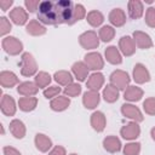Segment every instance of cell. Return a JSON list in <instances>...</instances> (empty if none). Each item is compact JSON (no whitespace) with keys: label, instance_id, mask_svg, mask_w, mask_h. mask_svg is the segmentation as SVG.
<instances>
[{"label":"cell","instance_id":"cell-40","mask_svg":"<svg viewBox=\"0 0 155 155\" xmlns=\"http://www.w3.org/2000/svg\"><path fill=\"white\" fill-rule=\"evenodd\" d=\"M61 91L62 90H61L59 86H50V87H47V88L44 90V97L47 98V99H53L57 96H59Z\"/></svg>","mask_w":155,"mask_h":155},{"label":"cell","instance_id":"cell-42","mask_svg":"<svg viewBox=\"0 0 155 155\" xmlns=\"http://www.w3.org/2000/svg\"><path fill=\"white\" fill-rule=\"evenodd\" d=\"M41 1L39 0H25L24 1V6H25V10L30 13L33 12H36L39 10V6H40Z\"/></svg>","mask_w":155,"mask_h":155},{"label":"cell","instance_id":"cell-27","mask_svg":"<svg viewBox=\"0 0 155 155\" xmlns=\"http://www.w3.org/2000/svg\"><path fill=\"white\" fill-rule=\"evenodd\" d=\"M144 91L138 86H128L124 91V98L127 102H138L142 99Z\"/></svg>","mask_w":155,"mask_h":155},{"label":"cell","instance_id":"cell-19","mask_svg":"<svg viewBox=\"0 0 155 155\" xmlns=\"http://www.w3.org/2000/svg\"><path fill=\"white\" fill-rule=\"evenodd\" d=\"M17 92L23 97H34L39 92V87L33 81H23L17 86Z\"/></svg>","mask_w":155,"mask_h":155},{"label":"cell","instance_id":"cell-5","mask_svg":"<svg viewBox=\"0 0 155 155\" xmlns=\"http://www.w3.org/2000/svg\"><path fill=\"white\" fill-rule=\"evenodd\" d=\"M79 44L85 50H94L99 46V36L94 30H87L80 34Z\"/></svg>","mask_w":155,"mask_h":155},{"label":"cell","instance_id":"cell-29","mask_svg":"<svg viewBox=\"0 0 155 155\" xmlns=\"http://www.w3.org/2000/svg\"><path fill=\"white\" fill-rule=\"evenodd\" d=\"M38 105V98L36 97H21L18 99V107L22 111L29 113L33 111Z\"/></svg>","mask_w":155,"mask_h":155},{"label":"cell","instance_id":"cell-18","mask_svg":"<svg viewBox=\"0 0 155 155\" xmlns=\"http://www.w3.org/2000/svg\"><path fill=\"white\" fill-rule=\"evenodd\" d=\"M90 122H91V126L94 131L97 132H102L104 131L105 126H107V117L104 115V113L97 110V111H93L92 115H91V119H90Z\"/></svg>","mask_w":155,"mask_h":155},{"label":"cell","instance_id":"cell-15","mask_svg":"<svg viewBox=\"0 0 155 155\" xmlns=\"http://www.w3.org/2000/svg\"><path fill=\"white\" fill-rule=\"evenodd\" d=\"M101 102V94L97 91H86L82 96V104L86 109H94Z\"/></svg>","mask_w":155,"mask_h":155},{"label":"cell","instance_id":"cell-13","mask_svg":"<svg viewBox=\"0 0 155 155\" xmlns=\"http://www.w3.org/2000/svg\"><path fill=\"white\" fill-rule=\"evenodd\" d=\"M119 50L126 57H130V56L134 54V52H136V44L133 41V38H131L128 35L121 36V39L119 40Z\"/></svg>","mask_w":155,"mask_h":155},{"label":"cell","instance_id":"cell-41","mask_svg":"<svg viewBox=\"0 0 155 155\" xmlns=\"http://www.w3.org/2000/svg\"><path fill=\"white\" fill-rule=\"evenodd\" d=\"M145 23L150 28H155V7L147 8L145 12Z\"/></svg>","mask_w":155,"mask_h":155},{"label":"cell","instance_id":"cell-10","mask_svg":"<svg viewBox=\"0 0 155 155\" xmlns=\"http://www.w3.org/2000/svg\"><path fill=\"white\" fill-rule=\"evenodd\" d=\"M10 19L16 24V25H24L28 24L29 21V16H28V11L22 7V6H16L10 11Z\"/></svg>","mask_w":155,"mask_h":155},{"label":"cell","instance_id":"cell-16","mask_svg":"<svg viewBox=\"0 0 155 155\" xmlns=\"http://www.w3.org/2000/svg\"><path fill=\"white\" fill-rule=\"evenodd\" d=\"M108 18H109L110 24H111L113 27H116V28L122 27V25H125V23H126V13H125V11H124L122 8H120V7L113 8V10L110 11Z\"/></svg>","mask_w":155,"mask_h":155},{"label":"cell","instance_id":"cell-14","mask_svg":"<svg viewBox=\"0 0 155 155\" xmlns=\"http://www.w3.org/2000/svg\"><path fill=\"white\" fill-rule=\"evenodd\" d=\"M0 85L4 88H11L16 85H19V79L13 71L2 70L0 73Z\"/></svg>","mask_w":155,"mask_h":155},{"label":"cell","instance_id":"cell-3","mask_svg":"<svg viewBox=\"0 0 155 155\" xmlns=\"http://www.w3.org/2000/svg\"><path fill=\"white\" fill-rule=\"evenodd\" d=\"M109 80H110V85L116 87L119 91H125L130 86V82H131L130 75L125 70H121V69L114 70L110 74Z\"/></svg>","mask_w":155,"mask_h":155},{"label":"cell","instance_id":"cell-24","mask_svg":"<svg viewBox=\"0 0 155 155\" xmlns=\"http://www.w3.org/2000/svg\"><path fill=\"white\" fill-rule=\"evenodd\" d=\"M10 132L17 139L24 138V136L27 133V128H25L24 122L22 120H19V119H13L10 122Z\"/></svg>","mask_w":155,"mask_h":155},{"label":"cell","instance_id":"cell-7","mask_svg":"<svg viewBox=\"0 0 155 155\" xmlns=\"http://www.w3.org/2000/svg\"><path fill=\"white\" fill-rule=\"evenodd\" d=\"M121 114L125 117H127L134 122H142L144 120V116H143L140 109L131 103H124L121 105Z\"/></svg>","mask_w":155,"mask_h":155},{"label":"cell","instance_id":"cell-32","mask_svg":"<svg viewBox=\"0 0 155 155\" xmlns=\"http://www.w3.org/2000/svg\"><path fill=\"white\" fill-rule=\"evenodd\" d=\"M86 21H87V23H88L91 27L97 28V27L102 25V23L104 22V16H103V13H102L101 11H98V10H92V11H90V12L87 13Z\"/></svg>","mask_w":155,"mask_h":155},{"label":"cell","instance_id":"cell-31","mask_svg":"<svg viewBox=\"0 0 155 155\" xmlns=\"http://www.w3.org/2000/svg\"><path fill=\"white\" fill-rule=\"evenodd\" d=\"M119 90L116 87H114L113 85H107L104 88H103V92H102V97L103 99L107 102V103H115L117 99H119Z\"/></svg>","mask_w":155,"mask_h":155},{"label":"cell","instance_id":"cell-22","mask_svg":"<svg viewBox=\"0 0 155 155\" xmlns=\"http://www.w3.org/2000/svg\"><path fill=\"white\" fill-rule=\"evenodd\" d=\"M88 68L86 67V64L84 62H75L73 65H71V73L74 75V78L82 82V81H86V79L88 78Z\"/></svg>","mask_w":155,"mask_h":155},{"label":"cell","instance_id":"cell-1","mask_svg":"<svg viewBox=\"0 0 155 155\" xmlns=\"http://www.w3.org/2000/svg\"><path fill=\"white\" fill-rule=\"evenodd\" d=\"M74 5L70 0L41 1L38 10V19L44 25L69 24L73 15Z\"/></svg>","mask_w":155,"mask_h":155},{"label":"cell","instance_id":"cell-20","mask_svg":"<svg viewBox=\"0 0 155 155\" xmlns=\"http://www.w3.org/2000/svg\"><path fill=\"white\" fill-rule=\"evenodd\" d=\"M104 56H105V59L107 62H109L110 64H121L122 63V56H121V52L119 50V47L114 46V45H110L105 48L104 51Z\"/></svg>","mask_w":155,"mask_h":155},{"label":"cell","instance_id":"cell-8","mask_svg":"<svg viewBox=\"0 0 155 155\" xmlns=\"http://www.w3.org/2000/svg\"><path fill=\"white\" fill-rule=\"evenodd\" d=\"M120 134L126 140H134L140 134V127H139L138 122L131 121V122H128V124H126L125 126L121 127Z\"/></svg>","mask_w":155,"mask_h":155},{"label":"cell","instance_id":"cell-38","mask_svg":"<svg viewBox=\"0 0 155 155\" xmlns=\"http://www.w3.org/2000/svg\"><path fill=\"white\" fill-rule=\"evenodd\" d=\"M143 110L148 115H155V97H148L143 102Z\"/></svg>","mask_w":155,"mask_h":155},{"label":"cell","instance_id":"cell-45","mask_svg":"<svg viewBox=\"0 0 155 155\" xmlns=\"http://www.w3.org/2000/svg\"><path fill=\"white\" fill-rule=\"evenodd\" d=\"M12 4H13L12 0H1L0 1V7H1V10L4 12H6L7 10H10V7L12 6Z\"/></svg>","mask_w":155,"mask_h":155},{"label":"cell","instance_id":"cell-21","mask_svg":"<svg viewBox=\"0 0 155 155\" xmlns=\"http://www.w3.org/2000/svg\"><path fill=\"white\" fill-rule=\"evenodd\" d=\"M25 31L29 34V35H33V36H41L44 34H46L47 29L46 27L40 23L38 19H30L28 22V24L25 25Z\"/></svg>","mask_w":155,"mask_h":155},{"label":"cell","instance_id":"cell-12","mask_svg":"<svg viewBox=\"0 0 155 155\" xmlns=\"http://www.w3.org/2000/svg\"><path fill=\"white\" fill-rule=\"evenodd\" d=\"M0 109L1 113L6 116H13L17 110V105L15 99L10 94H2L1 102H0Z\"/></svg>","mask_w":155,"mask_h":155},{"label":"cell","instance_id":"cell-28","mask_svg":"<svg viewBox=\"0 0 155 155\" xmlns=\"http://www.w3.org/2000/svg\"><path fill=\"white\" fill-rule=\"evenodd\" d=\"M69 105H70V98L67 96H57L50 102V108L53 111H63L68 109Z\"/></svg>","mask_w":155,"mask_h":155},{"label":"cell","instance_id":"cell-2","mask_svg":"<svg viewBox=\"0 0 155 155\" xmlns=\"http://www.w3.org/2000/svg\"><path fill=\"white\" fill-rule=\"evenodd\" d=\"M21 74L25 78L38 74V63L34 56L29 52H24L21 57Z\"/></svg>","mask_w":155,"mask_h":155},{"label":"cell","instance_id":"cell-43","mask_svg":"<svg viewBox=\"0 0 155 155\" xmlns=\"http://www.w3.org/2000/svg\"><path fill=\"white\" fill-rule=\"evenodd\" d=\"M48 155H67V150L62 145H56L48 151Z\"/></svg>","mask_w":155,"mask_h":155},{"label":"cell","instance_id":"cell-6","mask_svg":"<svg viewBox=\"0 0 155 155\" xmlns=\"http://www.w3.org/2000/svg\"><path fill=\"white\" fill-rule=\"evenodd\" d=\"M84 63L90 70H94V71H99L104 68V58L99 52L96 51L86 53L84 57Z\"/></svg>","mask_w":155,"mask_h":155},{"label":"cell","instance_id":"cell-4","mask_svg":"<svg viewBox=\"0 0 155 155\" xmlns=\"http://www.w3.org/2000/svg\"><path fill=\"white\" fill-rule=\"evenodd\" d=\"M4 51L10 56H17L23 51V44L16 36H5L1 41Z\"/></svg>","mask_w":155,"mask_h":155},{"label":"cell","instance_id":"cell-23","mask_svg":"<svg viewBox=\"0 0 155 155\" xmlns=\"http://www.w3.org/2000/svg\"><path fill=\"white\" fill-rule=\"evenodd\" d=\"M127 10H128V16L132 19H138L144 13L143 2L139 0H130L127 4Z\"/></svg>","mask_w":155,"mask_h":155},{"label":"cell","instance_id":"cell-36","mask_svg":"<svg viewBox=\"0 0 155 155\" xmlns=\"http://www.w3.org/2000/svg\"><path fill=\"white\" fill-rule=\"evenodd\" d=\"M140 153V143L130 142L124 147V155H139Z\"/></svg>","mask_w":155,"mask_h":155},{"label":"cell","instance_id":"cell-35","mask_svg":"<svg viewBox=\"0 0 155 155\" xmlns=\"http://www.w3.org/2000/svg\"><path fill=\"white\" fill-rule=\"evenodd\" d=\"M86 16H87V13H86V10H85V6L84 5H81V4L74 5V10H73V15H71V19L69 22V25L79 22V21H81Z\"/></svg>","mask_w":155,"mask_h":155},{"label":"cell","instance_id":"cell-11","mask_svg":"<svg viewBox=\"0 0 155 155\" xmlns=\"http://www.w3.org/2000/svg\"><path fill=\"white\" fill-rule=\"evenodd\" d=\"M132 78L136 81V84H145L150 81V73L147 69V67L142 63H137L133 67V71H132Z\"/></svg>","mask_w":155,"mask_h":155},{"label":"cell","instance_id":"cell-25","mask_svg":"<svg viewBox=\"0 0 155 155\" xmlns=\"http://www.w3.org/2000/svg\"><path fill=\"white\" fill-rule=\"evenodd\" d=\"M34 143L35 147L41 153H47L51 148H52V140L48 136L44 134V133H38L34 138Z\"/></svg>","mask_w":155,"mask_h":155},{"label":"cell","instance_id":"cell-47","mask_svg":"<svg viewBox=\"0 0 155 155\" xmlns=\"http://www.w3.org/2000/svg\"><path fill=\"white\" fill-rule=\"evenodd\" d=\"M69 155H78V154H75V153H71V154H69Z\"/></svg>","mask_w":155,"mask_h":155},{"label":"cell","instance_id":"cell-9","mask_svg":"<svg viewBox=\"0 0 155 155\" xmlns=\"http://www.w3.org/2000/svg\"><path fill=\"white\" fill-rule=\"evenodd\" d=\"M132 38H133V41L136 44V46L138 48H142V50H148V48H151L153 47V39L150 38L149 34H147L145 31H142V30H134L133 34H132Z\"/></svg>","mask_w":155,"mask_h":155},{"label":"cell","instance_id":"cell-17","mask_svg":"<svg viewBox=\"0 0 155 155\" xmlns=\"http://www.w3.org/2000/svg\"><path fill=\"white\" fill-rule=\"evenodd\" d=\"M104 75L99 71H94L93 74H91L86 81V87L91 91H99L103 85H104Z\"/></svg>","mask_w":155,"mask_h":155},{"label":"cell","instance_id":"cell-30","mask_svg":"<svg viewBox=\"0 0 155 155\" xmlns=\"http://www.w3.org/2000/svg\"><path fill=\"white\" fill-rule=\"evenodd\" d=\"M53 79H54V81L58 85L65 86V87L69 86V85H71L73 84V80H74L71 73H69L68 70H58V71H56L54 75H53Z\"/></svg>","mask_w":155,"mask_h":155},{"label":"cell","instance_id":"cell-26","mask_svg":"<svg viewBox=\"0 0 155 155\" xmlns=\"http://www.w3.org/2000/svg\"><path fill=\"white\" fill-rule=\"evenodd\" d=\"M121 140L116 137V136H107L104 139H103V148L108 151V153H117L121 150Z\"/></svg>","mask_w":155,"mask_h":155},{"label":"cell","instance_id":"cell-37","mask_svg":"<svg viewBox=\"0 0 155 155\" xmlns=\"http://www.w3.org/2000/svg\"><path fill=\"white\" fill-rule=\"evenodd\" d=\"M63 92H64V96L67 97H78L81 93V86L76 82H73L71 85L67 86L63 90Z\"/></svg>","mask_w":155,"mask_h":155},{"label":"cell","instance_id":"cell-39","mask_svg":"<svg viewBox=\"0 0 155 155\" xmlns=\"http://www.w3.org/2000/svg\"><path fill=\"white\" fill-rule=\"evenodd\" d=\"M11 29H12L11 22L6 17L1 16L0 17V35L1 36H5L6 34H8L11 31Z\"/></svg>","mask_w":155,"mask_h":155},{"label":"cell","instance_id":"cell-44","mask_svg":"<svg viewBox=\"0 0 155 155\" xmlns=\"http://www.w3.org/2000/svg\"><path fill=\"white\" fill-rule=\"evenodd\" d=\"M2 151H4V155H22V153H21L19 150H17L16 148L10 147V145L4 147Z\"/></svg>","mask_w":155,"mask_h":155},{"label":"cell","instance_id":"cell-46","mask_svg":"<svg viewBox=\"0 0 155 155\" xmlns=\"http://www.w3.org/2000/svg\"><path fill=\"white\" fill-rule=\"evenodd\" d=\"M150 136H151V138H153V140H155V126L150 130Z\"/></svg>","mask_w":155,"mask_h":155},{"label":"cell","instance_id":"cell-33","mask_svg":"<svg viewBox=\"0 0 155 155\" xmlns=\"http://www.w3.org/2000/svg\"><path fill=\"white\" fill-rule=\"evenodd\" d=\"M99 40L103 42H109L115 36V29L113 25H103L98 31Z\"/></svg>","mask_w":155,"mask_h":155},{"label":"cell","instance_id":"cell-34","mask_svg":"<svg viewBox=\"0 0 155 155\" xmlns=\"http://www.w3.org/2000/svg\"><path fill=\"white\" fill-rule=\"evenodd\" d=\"M51 80V75L47 71H39L34 78V82L39 88H47Z\"/></svg>","mask_w":155,"mask_h":155}]
</instances>
